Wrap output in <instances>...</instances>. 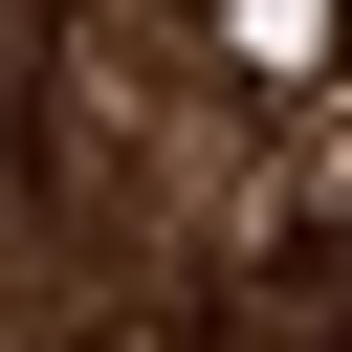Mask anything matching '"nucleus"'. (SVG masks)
I'll use <instances>...</instances> for the list:
<instances>
[{
    "label": "nucleus",
    "mask_w": 352,
    "mask_h": 352,
    "mask_svg": "<svg viewBox=\"0 0 352 352\" xmlns=\"http://www.w3.org/2000/svg\"><path fill=\"white\" fill-rule=\"evenodd\" d=\"M220 44H242V66H330L352 22H330V0H220Z\"/></svg>",
    "instance_id": "f257e3e1"
}]
</instances>
